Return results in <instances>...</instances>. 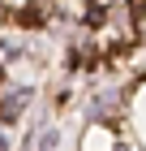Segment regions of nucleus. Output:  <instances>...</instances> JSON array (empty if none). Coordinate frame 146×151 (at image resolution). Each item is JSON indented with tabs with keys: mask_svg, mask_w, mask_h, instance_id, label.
Returning <instances> with one entry per match:
<instances>
[{
	"mask_svg": "<svg viewBox=\"0 0 146 151\" xmlns=\"http://www.w3.org/2000/svg\"><path fill=\"white\" fill-rule=\"evenodd\" d=\"M26 104H30V91H17V95H9V99H0V121H13Z\"/></svg>",
	"mask_w": 146,
	"mask_h": 151,
	"instance_id": "nucleus-1",
	"label": "nucleus"
},
{
	"mask_svg": "<svg viewBox=\"0 0 146 151\" xmlns=\"http://www.w3.org/2000/svg\"><path fill=\"white\" fill-rule=\"evenodd\" d=\"M133 17H146V0H133Z\"/></svg>",
	"mask_w": 146,
	"mask_h": 151,
	"instance_id": "nucleus-2",
	"label": "nucleus"
}]
</instances>
